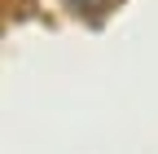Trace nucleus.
<instances>
[{
    "label": "nucleus",
    "instance_id": "1",
    "mask_svg": "<svg viewBox=\"0 0 158 154\" xmlns=\"http://www.w3.org/2000/svg\"><path fill=\"white\" fill-rule=\"evenodd\" d=\"M75 9H92V5H101V0H70Z\"/></svg>",
    "mask_w": 158,
    "mask_h": 154
}]
</instances>
